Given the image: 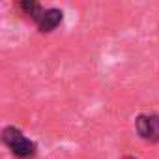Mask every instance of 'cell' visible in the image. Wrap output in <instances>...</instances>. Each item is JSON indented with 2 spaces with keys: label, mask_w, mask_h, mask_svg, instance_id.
<instances>
[{
  "label": "cell",
  "mask_w": 159,
  "mask_h": 159,
  "mask_svg": "<svg viewBox=\"0 0 159 159\" xmlns=\"http://www.w3.org/2000/svg\"><path fill=\"white\" fill-rule=\"evenodd\" d=\"M2 142L17 159H32L38 153V144L15 125H6L2 129Z\"/></svg>",
  "instance_id": "1"
},
{
  "label": "cell",
  "mask_w": 159,
  "mask_h": 159,
  "mask_svg": "<svg viewBox=\"0 0 159 159\" xmlns=\"http://www.w3.org/2000/svg\"><path fill=\"white\" fill-rule=\"evenodd\" d=\"M135 131L142 140H146L150 144L159 142V114H155V112L139 114L135 118Z\"/></svg>",
  "instance_id": "2"
},
{
  "label": "cell",
  "mask_w": 159,
  "mask_h": 159,
  "mask_svg": "<svg viewBox=\"0 0 159 159\" xmlns=\"http://www.w3.org/2000/svg\"><path fill=\"white\" fill-rule=\"evenodd\" d=\"M62 21H64V11L60 8H45L41 17L36 21V26H38V32L49 34V32L56 30Z\"/></svg>",
  "instance_id": "3"
},
{
  "label": "cell",
  "mask_w": 159,
  "mask_h": 159,
  "mask_svg": "<svg viewBox=\"0 0 159 159\" xmlns=\"http://www.w3.org/2000/svg\"><path fill=\"white\" fill-rule=\"evenodd\" d=\"M15 10L23 15V17H28L32 19L34 23L41 17V13L45 11V8L38 2V0H21V2L15 4Z\"/></svg>",
  "instance_id": "4"
},
{
  "label": "cell",
  "mask_w": 159,
  "mask_h": 159,
  "mask_svg": "<svg viewBox=\"0 0 159 159\" xmlns=\"http://www.w3.org/2000/svg\"><path fill=\"white\" fill-rule=\"evenodd\" d=\"M122 159H139V157H135V155H124Z\"/></svg>",
  "instance_id": "5"
}]
</instances>
